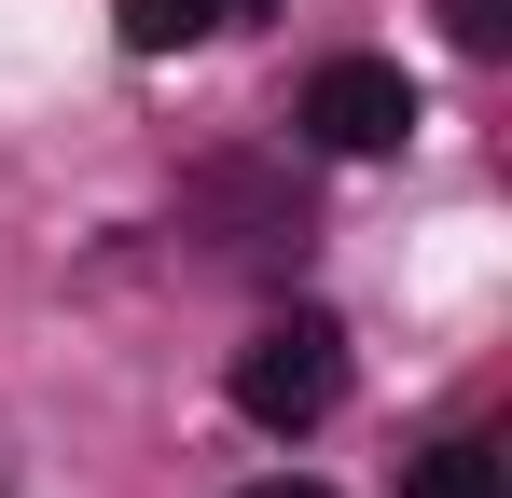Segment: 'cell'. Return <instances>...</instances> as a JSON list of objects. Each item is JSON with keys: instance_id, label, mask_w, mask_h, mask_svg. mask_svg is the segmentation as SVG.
Masks as SVG:
<instances>
[{"instance_id": "6da1fadb", "label": "cell", "mask_w": 512, "mask_h": 498, "mask_svg": "<svg viewBox=\"0 0 512 498\" xmlns=\"http://www.w3.org/2000/svg\"><path fill=\"white\" fill-rule=\"evenodd\" d=\"M333 402H346V332L319 319V305H291V319H263L250 346H236V415H250L263 443H305Z\"/></svg>"}, {"instance_id": "7a4b0ae2", "label": "cell", "mask_w": 512, "mask_h": 498, "mask_svg": "<svg viewBox=\"0 0 512 498\" xmlns=\"http://www.w3.org/2000/svg\"><path fill=\"white\" fill-rule=\"evenodd\" d=\"M291 125H305L333 166H374V153H402V139H416V70H402V56H319Z\"/></svg>"}, {"instance_id": "3957f363", "label": "cell", "mask_w": 512, "mask_h": 498, "mask_svg": "<svg viewBox=\"0 0 512 498\" xmlns=\"http://www.w3.org/2000/svg\"><path fill=\"white\" fill-rule=\"evenodd\" d=\"M277 0H111V28H125V56H194V42H222V28H250Z\"/></svg>"}, {"instance_id": "277c9868", "label": "cell", "mask_w": 512, "mask_h": 498, "mask_svg": "<svg viewBox=\"0 0 512 498\" xmlns=\"http://www.w3.org/2000/svg\"><path fill=\"white\" fill-rule=\"evenodd\" d=\"M402 498H512V457H499V429H443L416 471H402Z\"/></svg>"}, {"instance_id": "5b68a950", "label": "cell", "mask_w": 512, "mask_h": 498, "mask_svg": "<svg viewBox=\"0 0 512 498\" xmlns=\"http://www.w3.org/2000/svg\"><path fill=\"white\" fill-rule=\"evenodd\" d=\"M443 28H457V56H499V42H512V0H443Z\"/></svg>"}, {"instance_id": "8992f818", "label": "cell", "mask_w": 512, "mask_h": 498, "mask_svg": "<svg viewBox=\"0 0 512 498\" xmlns=\"http://www.w3.org/2000/svg\"><path fill=\"white\" fill-rule=\"evenodd\" d=\"M236 498H333V485H305V471H263V485H236Z\"/></svg>"}]
</instances>
